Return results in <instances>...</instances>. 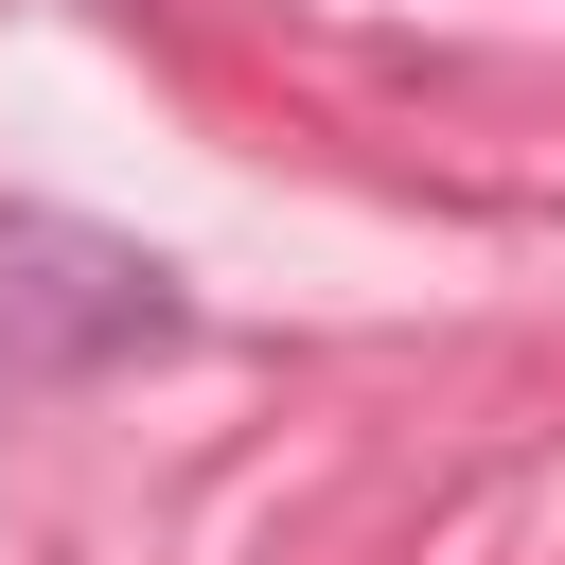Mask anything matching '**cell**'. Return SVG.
I'll list each match as a JSON object with an SVG mask.
<instances>
[{"instance_id":"6da1fadb","label":"cell","mask_w":565,"mask_h":565,"mask_svg":"<svg viewBox=\"0 0 565 565\" xmlns=\"http://www.w3.org/2000/svg\"><path fill=\"white\" fill-rule=\"evenodd\" d=\"M177 335H194V300L141 247H106L71 212H0V353L18 371H106V353H177Z\"/></svg>"}]
</instances>
